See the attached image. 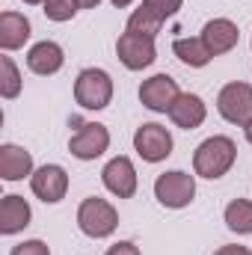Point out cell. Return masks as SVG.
<instances>
[{"label":"cell","mask_w":252,"mask_h":255,"mask_svg":"<svg viewBox=\"0 0 252 255\" xmlns=\"http://www.w3.org/2000/svg\"><path fill=\"white\" fill-rule=\"evenodd\" d=\"M24 3H27V6H42L45 0H24Z\"/></svg>","instance_id":"cell-30"},{"label":"cell","mask_w":252,"mask_h":255,"mask_svg":"<svg viewBox=\"0 0 252 255\" xmlns=\"http://www.w3.org/2000/svg\"><path fill=\"white\" fill-rule=\"evenodd\" d=\"M199 36H202L205 48L211 51V57H223V54L235 51L238 42H241V30H238V24L232 18H211V21H205Z\"/></svg>","instance_id":"cell-12"},{"label":"cell","mask_w":252,"mask_h":255,"mask_svg":"<svg viewBox=\"0 0 252 255\" xmlns=\"http://www.w3.org/2000/svg\"><path fill=\"white\" fill-rule=\"evenodd\" d=\"M214 255H252L250 247H241V244H223V247H217Z\"/></svg>","instance_id":"cell-26"},{"label":"cell","mask_w":252,"mask_h":255,"mask_svg":"<svg viewBox=\"0 0 252 255\" xmlns=\"http://www.w3.org/2000/svg\"><path fill=\"white\" fill-rule=\"evenodd\" d=\"M175 148V139L169 133V128L157 125V122H142L133 130V151L145 160V163H163Z\"/></svg>","instance_id":"cell-5"},{"label":"cell","mask_w":252,"mask_h":255,"mask_svg":"<svg viewBox=\"0 0 252 255\" xmlns=\"http://www.w3.org/2000/svg\"><path fill=\"white\" fill-rule=\"evenodd\" d=\"M107 148H110V130L101 122H83L68 139V154L83 163L98 160Z\"/></svg>","instance_id":"cell-7"},{"label":"cell","mask_w":252,"mask_h":255,"mask_svg":"<svg viewBox=\"0 0 252 255\" xmlns=\"http://www.w3.org/2000/svg\"><path fill=\"white\" fill-rule=\"evenodd\" d=\"M33 223V208L24 196H15V193H6L0 199V235H18L24 232L27 226Z\"/></svg>","instance_id":"cell-17"},{"label":"cell","mask_w":252,"mask_h":255,"mask_svg":"<svg viewBox=\"0 0 252 255\" xmlns=\"http://www.w3.org/2000/svg\"><path fill=\"white\" fill-rule=\"evenodd\" d=\"M166 116L172 119V125L181 128V130H196V128L205 125V119H208V104L196 92H181Z\"/></svg>","instance_id":"cell-15"},{"label":"cell","mask_w":252,"mask_h":255,"mask_svg":"<svg viewBox=\"0 0 252 255\" xmlns=\"http://www.w3.org/2000/svg\"><path fill=\"white\" fill-rule=\"evenodd\" d=\"M77 229L92 241H104V238L116 235V229H119L116 205L101 196H86L77 205Z\"/></svg>","instance_id":"cell-3"},{"label":"cell","mask_w":252,"mask_h":255,"mask_svg":"<svg viewBox=\"0 0 252 255\" xmlns=\"http://www.w3.org/2000/svg\"><path fill=\"white\" fill-rule=\"evenodd\" d=\"M163 18L160 15H154L145 3L139 6V9H133L130 15H127V24L125 30H130V33H142V36H151V39H157V33L163 30Z\"/></svg>","instance_id":"cell-20"},{"label":"cell","mask_w":252,"mask_h":255,"mask_svg":"<svg viewBox=\"0 0 252 255\" xmlns=\"http://www.w3.org/2000/svg\"><path fill=\"white\" fill-rule=\"evenodd\" d=\"M223 223L235 235H252V202L250 199H232L223 211Z\"/></svg>","instance_id":"cell-19"},{"label":"cell","mask_w":252,"mask_h":255,"mask_svg":"<svg viewBox=\"0 0 252 255\" xmlns=\"http://www.w3.org/2000/svg\"><path fill=\"white\" fill-rule=\"evenodd\" d=\"M9 255H51V247L45 244V241H39V238H30V241H21V244H15Z\"/></svg>","instance_id":"cell-24"},{"label":"cell","mask_w":252,"mask_h":255,"mask_svg":"<svg viewBox=\"0 0 252 255\" xmlns=\"http://www.w3.org/2000/svg\"><path fill=\"white\" fill-rule=\"evenodd\" d=\"M244 136H247V142L252 145V119L247 122V125H244Z\"/></svg>","instance_id":"cell-28"},{"label":"cell","mask_w":252,"mask_h":255,"mask_svg":"<svg viewBox=\"0 0 252 255\" xmlns=\"http://www.w3.org/2000/svg\"><path fill=\"white\" fill-rule=\"evenodd\" d=\"M116 57H119V63L125 65L127 71H142V68L154 65V60H157V45H154L151 36L125 30L116 39Z\"/></svg>","instance_id":"cell-8"},{"label":"cell","mask_w":252,"mask_h":255,"mask_svg":"<svg viewBox=\"0 0 252 255\" xmlns=\"http://www.w3.org/2000/svg\"><path fill=\"white\" fill-rule=\"evenodd\" d=\"M77 3H80V9H95L101 0H77Z\"/></svg>","instance_id":"cell-27"},{"label":"cell","mask_w":252,"mask_h":255,"mask_svg":"<svg viewBox=\"0 0 252 255\" xmlns=\"http://www.w3.org/2000/svg\"><path fill=\"white\" fill-rule=\"evenodd\" d=\"M110 3H113V6H116V9H127V6H130V3H133V0H110Z\"/></svg>","instance_id":"cell-29"},{"label":"cell","mask_w":252,"mask_h":255,"mask_svg":"<svg viewBox=\"0 0 252 255\" xmlns=\"http://www.w3.org/2000/svg\"><path fill=\"white\" fill-rule=\"evenodd\" d=\"M178 95H181L178 80H175L172 74H166V71L151 74V77L142 80V86H139V101H142V107L151 110V113H169L172 104L178 101Z\"/></svg>","instance_id":"cell-10"},{"label":"cell","mask_w":252,"mask_h":255,"mask_svg":"<svg viewBox=\"0 0 252 255\" xmlns=\"http://www.w3.org/2000/svg\"><path fill=\"white\" fill-rule=\"evenodd\" d=\"M154 15H160L163 21H169V18H175L178 12H181V6H184V0H142Z\"/></svg>","instance_id":"cell-23"},{"label":"cell","mask_w":252,"mask_h":255,"mask_svg":"<svg viewBox=\"0 0 252 255\" xmlns=\"http://www.w3.org/2000/svg\"><path fill=\"white\" fill-rule=\"evenodd\" d=\"M42 12H45L48 21L65 24V21H71V18L80 12V3H77V0H45V3H42Z\"/></svg>","instance_id":"cell-22"},{"label":"cell","mask_w":252,"mask_h":255,"mask_svg":"<svg viewBox=\"0 0 252 255\" xmlns=\"http://www.w3.org/2000/svg\"><path fill=\"white\" fill-rule=\"evenodd\" d=\"M217 113L229 122V125L244 128L252 119V83L244 80H232L220 89L217 95Z\"/></svg>","instance_id":"cell-6"},{"label":"cell","mask_w":252,"mask_h":255,"mask_svg":"<svg viewBox=\"0 0 252 255\" xmlns=\"http://www.w3.org/2000/svg\"><path fill=\"white\" fill-rule=\"evenodd\" d=\"M24 89V77H21V68L12 57H0V98L6 101H15Z\"/></svg>","instance_id":"cell-21"},{"label":"cell","mask_w":252,"mask_h":255,"mask_svg":"<svg viewBox=\"0 0 252 255\" xmlns=\"http://www.w3.org/2000/svg\"><path fill=\"white\" fill-rule=\"evenodd\" d=\"M33 36V24L24 12H15V9H6L0 15V48L6 54L12 51H21Z\"/></svg>","instance_id":"cell-16"},{"label":"cell","mask_w":252,"mask_h":255,"mask_svg":"<svg viewBox=\"0 0 252 255\" xmlns=\"http://www.w3.org/2000/svg\"><path fill=\"white\" fill-rule=\"evenodd\" d=\"M235 163H238V142L226 133H214V136L202 139L193 151V175L196 178L217 181V178L229 175Z\"/></svg>","instance_id":"cell-1"},{"label":"cell","mask_w":252,"mask_h":255,"mask_svg":"<svg viewBox=\"0 0 252 255\" xmlns=\"http://www.w3.org/2000/svg\"><path fill=\"white\" fill-rule=\"evenodd\" d=\"M104 255H142V253H139V247L133 241H116L113 247H107Z\"/></svg>","instance_id":"cell-25"},{"label":"cell","mask_w":252,"mask_h":255,"mask_svg":"<svg viewBox=\"0 0 252 255\" xmlns=\"http://www.w3.org/2000/svg\"><path fill=\"white\" fill-rule=\"evenodd\" d=\"M172 54H175L184 65H190V68H205V65L214 60L211 51L205 48L202 36H178V39L172 42Z\"/></svg>","instance_id":"cell-18"},{"label":"cell","mask_w":252,"mask_h":255,"mask_svg":"<svg viewBox=\"0 0 252 255\" xmlns=\"http://www.w3.org/2000/svg\"><path fill=\"white\" fill-rule=\"evenodd\" d=\"M63 65H65V51L54 39H42L27 51V68L39 77H54L57 71H63Z\"/></svg>","instance_id":"cell-14"},{"label":"cell","mask_w":252,"mask_h":255,"mask_svg":"<svg viewBox=\"0 0 252 255\" xmlns=\"http://www.w3.org/2000/svg\"><path fill=\"white\" fill-rule=\"evenodd\" d=\"M154 199L166 211H184L196 199V175L184 169H169L154 178Z\"/></svg>","instance_id":"cell-4"},{"label":"cell","mask_w":252,"mask_h":255,"mask_svg":"<svg viewBox=\"0 0 252 255\" xmlns=\"http://www.w3.org/2000/svg\"><path fill=\"white\" fill-rule=\"evenodd\" d=\"M250 48H252V36H250Z\"/></svg>","instance_id":"cell-31"},{"label":"cell","mask_w":252,"mask_h":255,"mask_svg":"<svg viewBox=\"0 0 252 255\" xmlns=\"http://www.w3.org/2000/svg\"><path fill=\"white\" fill-rule=\"evenodd\" d=\"M113 92H116V86H113L110 71H104L98 65H89L74 77V101L86 113L107 110L113 104Z\"/></svg>","instance_id":"cell-2"},{"label":"cell","mask_w":252,"mask_h":255,"mask_svg":"<svg viewBox=\"0 0 252 255\" xmlns=\"http://www.w3.org/2000/svg\"><path fill=\"white\" fill-rule=\"evenodd\" d=\"M30 190L45 205L63 202L65 193H68V172H65V166H60V163H42V166H36V172L30 175Z\"/></svg>","instance_id":"cell-11"},{"label":"cell","mask_w":252,"mask_h":255,"mask_svg":"<svg viewBox=\"0 0 252 255\" xmlns=\"http://www.w3.org/2000/svg\"><path fill=\"white\" fill-rule=\"evenodd\" d=\"M36 172V163H33V151H27L24 145L18 142H3L0 145V178L15 184V181H24Z\"/></svg>","instance_id":"cell-13"},{"label":"cell","mask_w":252,"mask_h":255,"mask_svg":"<svg viewBox=\"0 0 252 255\" xmlns=\"http://www.w3.org/2000/svg\"><path fill=\"white\" fill-rule=\"evenodd\" d=\"M101 184L104 190L116 199H133L136 187H139V178H136V166L127 154H116L104 163L101 169Z\"/></svg>","instance_id":"cell-9"}]
</instances>
